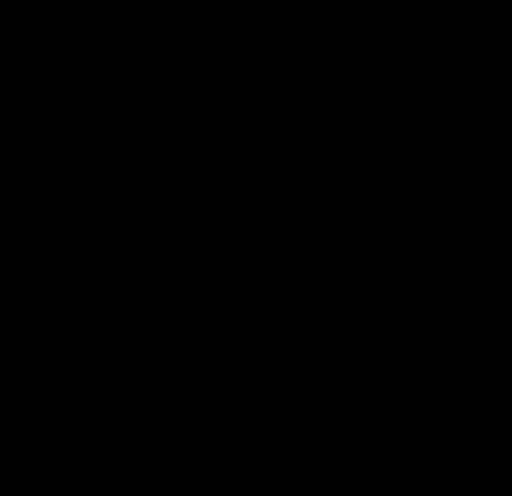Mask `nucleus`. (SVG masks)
Returning <instances> with one entry per match:
<instances>
[]
</instances>
